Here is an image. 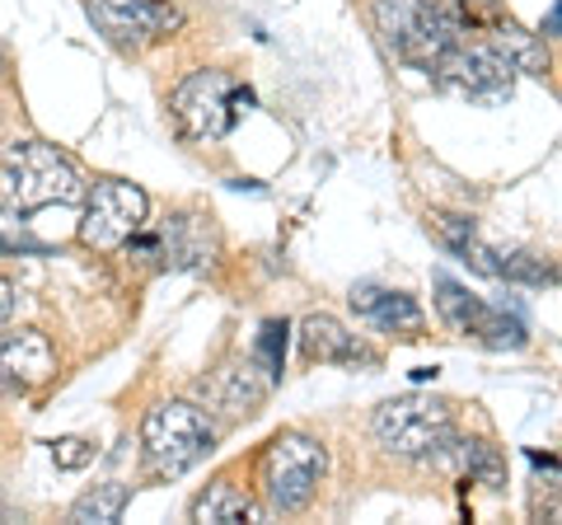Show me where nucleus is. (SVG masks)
<instances>
[{
    "label": "nucleus",
    "instance_id": "obj_19",
    "mask_svg": "<svg viewBox=\"0 0 562 525\" xmlns=\"http://www.w3.org/2000/svg\"><path fill=\"white\" fill-rule=\"evenodd\" d=\"M127 502H132L127 483H94L90 493H80L76 502H70L66 521H76V525H113V521H122V512H127Z\"/></svg>",
    "mask_w": 562,
    "mask_h": 525
},
{
    "label": "nucleus",
    "instance_id": "obj_4",
    "mask_svg": "<svg viewBox=\"0 0 562 525\" xmlns=\"http://www.w3.org/2000/svg\"><path fill=\"white\" fill-rule=\"evenodd\" d=\"M211 450H216V427L198 404L169 399V404H155L140 423V460L150 479H183Z\"/></svg>",
    "mask_w": 562,
    "mask_h": 525
},
{
    "label": "nucleus",
    "instance_id": "obj_18",
    "mask_svg": "<svg viewBox=\"0 0 562 525\" xmlns=\"http://www.w3.org/2000/svg\"><path fill=\"white\" fill-rule=\"evenodd\" d=\"M431 221V231L441 235V244L450 254H460L464 262H473L479 272H487V277H497V254L487 249V244L479 239V231H473V221L469 216H446V212H436V216H427Z\"/></svg>",
    "mask_w": 562,
    "mask_h": 525
},
{
    "label": "nucleus",
    "instance_id": "obj_7",
    "mask_svg": "<svg viewBox=\"0 0 562 525\" xmlns=\"http://www.w3.org/2000/svg\"><path fill=\"white\" fill-rule=\"evenodd\" d=\"M254 103V94L231 71H192L179 90H173L169 109L188 142H221L235 132V122Z\"/></svg>",
    "mask_w": 562,
    "mask_h": 525
},
{
    "label": "nucleus",
    "instance_id": "obj_2",
    "mask_svg": "<svg viewBox=\"0 0 562 525\" xmlns=\"http://www.w3.org/2000/svg\"><path fill=\"white\" fill-rule=\"evenodd\" d=\"M328 474V450L305 432H281L254 460V479H258V498L268 502V512L277 516H295L305 512L310 498L319 493V483Z\"/></svg>",
    "mask_w": 562,
    "mask_h": 525
},
{
    "label": "nucleus",
    "instance_id": "obj_14",
    "mask_svg": "<svg viewBox=\"0 0 562 525\" xmlns=\"http://www.w3.org/2000/svg\"><path fill=\"white\" fill-rule=\"evenodd\" d=\"M351 310L366 324H375L380 334H398V338H417L422 324H427V314H422L413 295L384 291V287H351Z\"/></svg>",
    "mask_w": 562,
    "mask_h": 525
},
{
    "label": "nucleus",
    "instance_id": "obj_20",
    "mask_svg": "<svg viewBox=\"0 0 562 525\" xmlns=\"http://www.w3.org/2000/svg\"><path fill=\"white\" fill-rule=\"evenodd\" d=\"M450 5H454V14H460V24H469V29H487V24L506 20L502 0H450Z\"/></svg>",
    "mask_w": 562,
    "mask_h": 525
},
{
    "label": "nucleus",
    "instance_id": "obj_21",
    "mask_svg": "<svg viewBox=\"0 0 562 525\" xmlns=\"http://www.w3.org/2000/svg\"><path fill=\"white\" fill-rule=\"evenodd\" d=\"M52 460L61 469H85L94 460V442H85V436H66V442H52Z\"/></svg>",
    "mask_w": 562,
    "mask_h": 525
},
{
    "label": "nucleus",
    "instance_id": "obj_23",
    "mask_svg": "<svg viewBox=\"0 0 562 525\" xmlns=\"http://www.w3.org/2000/svg\"><path fill=\"white\" fill-rule=\"evenodd\" d=\"M14 310H20V287H14L10 277H0V328L14 320Z\"/></svg>",
    "mask_w": 562,
    "mask_h": 525
},
{
    "label": "nucleus",
    "instance_id": "obj_15",
    "mask_svg": "<svg viewBox=\"0 0 562 525\" xmlns=\"http://www.w3.org/2000/svg\"><path fill=\"white\" fill-rule=\"evenodd\" d=\"M52 371H57V353H52L47 334H38V328H20V334L0 338V376L14 380L20 390L43 384Z\"/></svg>",
    "mask_w": 562,
    "mask_h": 525
},
{
    "label": "nucleus",
    "instance_id": "obj_3",
    "mask_svg": "<svg viewBox=\"0 0 562 525\" xmlns=\"http://www.w3.org/2000/svg\"><path fill=\"white\" fill-rule=\"evenodd\" d=\"M375 29L384 47L417 71H431L464 33L450 0H375Z\"/></svg>",
    "mask_w": 562,
    "mask_h": 525
},
{
    "label": "nucleus",
    "instance_id": "obj_6",
    "mask_svg": "<svg viewBox=\"0 0 562 525\" xmlns=\"http://www.w3.org/2000/svg\"><path fill=\"white\" fill-rule=\"evenodd\" d=\"M371 432L384 450L398 455V460H436L454 436V413H450L446 399L403 394V399H390V404L375 409Z\"/></svg>",
    "mask_w": 562,
    "mask_h": 525
},
{
    "label": "nucleus",
    "instance_id": "obj_1",
    "mask_svg": "<svg viewBox=\"0 0 562 525\" xmlns=\"http://www.w3.org/2000/svg\"><path fill=\"white\" fill-rule=\"evenodd\" d=\"M0 202L20 216L43 212V206H76L85 202V179L57 146L14 142L0 150Z\"/></svg>",
    "mask_w": 562,
    "mask_h": 525
},
{
    "label": "nucleus",
    "instance_id": "obj_13",
    "mask_svg": "<svg viewBox=\"0 0 562 525\" xmlns=\"http://www.w3.org/2000/svg\"><path fill=\"white\" fill-rule=\"evenodd\" d=\"M301 353L305 361H324V366H375L380 357L366 347L351 328H342L333 314H310L301 324Z\"/></svg>",
    "mask_w": 562,
    "mask_h": 525
},
{
    "label": "nucleus",
    "instance_id": "obj_17",
    "mask_svg": "<svg viewBox=\"0 0 562 525\" xmlns=\"http://www.w3.org/2000/svg\"><path fill=\"white\" fill-rule=\"evenodd\" d=\"M188 516L198 525H244L258 512H254V498L244 493V488H235L231 479H216V483H206V493H198Z\"/></svg>",
    "mask_w": 562,
    "mask_h": 525
},
{
    "label": "nucleus",
    "instance_id": "obj_22",
    "mask_svg": "<svg viewBox=\"0 0 562 525\" xmlns=\"http://www.w3.org/2000/svg\"><path fill=\"white\" fill-rule=\"evenodd\" d=\"M281 357H286V324L272 320L262 324V361H268V376H281Z\"/></svg>",
    "mask_w": 562,
    "mask_h": 525
},
{
    "label": "nucleus",
    "instance_id": "obj_5",
    "mask_svg": "<svg viewBox=\"0 0 562 525\" xmlns=\"http://www.w3.org/2000/svg\"><path fill=\"white\" fill-rule=\"evenodd\" d=\"M473 38L454 43L441 62L431 66V76L441 90L450 94H464V99H497V94H512V80L520 76V66L512 62V52L497 38V24L487 29H469Z\"/></svg>",
    "mask_w": 562,
    "mask_h": 525
},
{
    "label": "nucleus",
    "instance_id": "obj_16",
    "mask_svg": "<svg viewBox=\"0 0 562 525\" xmlns=\"http://www.w3.org/2000/svg\"><path fill=\"white\" fill-rule=\"evenodd\" d=\"M446 469H454V474H469L473 483H483V488H502L506 483V460L497 455V446H487V442H446V450L436 455Z\"/></svg>",
    "mask_w": 562,
    "mask_h": 525
},
{
    "label": "nucleus",
    "instance_id": "obj_11",
    "mask_svg": "<svg viewBox=\"0 0 562 525\" xmlns=\"http://www.w3.org/2000/svg\"><path fill=\"white\" fill-rule=\"evenodd\" d=\"M268 390H272V376L258 371V361H225L206 380H198L202 404L211 413L231 417V423H239V417H254L258 404L268 399Z\"/></svg>",
    "mask_w": 562,
    "mask_h": 525
},
{
    "label": "nucleus",
    "instance_id": "obj_12",
    "mask_svg": "<svg viewBox=\"0 0 562 525\" xmlns=\"http://www.w3.org/2000/svg\"><path fill=\"white\" fill-rule=\"evenodd\" d=\"M216 249H221V235L202 212L169 216V225H160V235L150 239V254L160 258V268H211Z\"/></svg>",
    "mask_w": 562,
    "mask_h": 525
},
{
    "label": "nucleus",
    "instance_id": "obj_8",
    "mask_svg": "<svg viewBox=\"0 0 562 525\" xmlns=\"http://www.w3.org/2000/svg\"><path fill=\"white\" fill-rule=\"evenodd\" d=\"M150 198L127 179H103L94 192H85V216H80V244L94 254H117L146 231Z\"/></svg>",
    "mask_w": 562,
    "mask_h": 525
},
{
    "label": "nucleus",
    "instance_id": "obj_9",
    "mask_svg": "<svg viewBox=\"0 0 562 525\" xmlns=\"http://www.w3.org/2000/svg\"><path fill=\"white\" fill-rule=\"evenodd\" d=\"M94 29L122 52H140L160 38H173L183 14L169 0H85Z\"/></svg>",
    "mask_w": 562,
    "mask_h": 525
},
{
    "label": "nucleus",
    "instance_id": "obj_10",
    "mask_svg": "<svg viewBox=\"0 0 562 525\" xmlns=\"http://www.w3.org/2000/svg\"><path fill=\"white\" fill-rule=\"evenodd\" d=\"M436 310H441V320L460 338H479L487 347H520L525 343V324L516 314L487 305L483 295L464 291L460 282H450V277H436Z\"/></svg>",
    "mask_w": 562,
    "mask_h": 525
}]
</instances>
